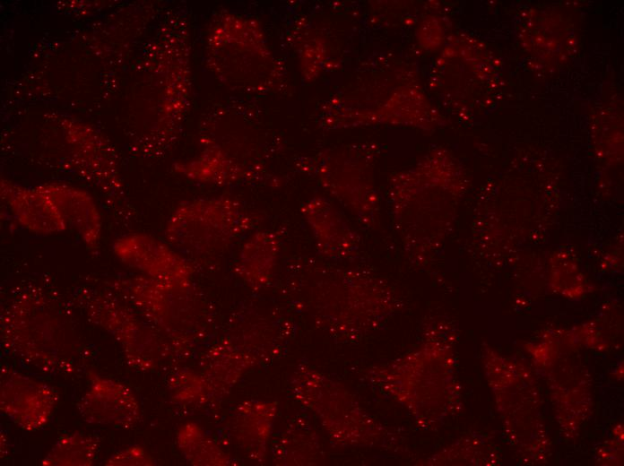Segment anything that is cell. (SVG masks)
<instances>
[{"mask_svg": "<svg viewBox=\"0 0 624 466\" xmlns=\"http://www.w3.org/2000/svg\"><path fill=\"white\" fill-rule=\"evenodd\" d=\"M0 332L9 354L46 374L72 375L86 358L66 304L35 284L21 289L4 308Z\"/></svg>", "mask_w": 624, "mask_h": 466, "instance_id": "obj_1", "label": "cell"}, {"mask_svg": "<svg viewBox=\"0 0 624 466\" xmlns=\"http://www.w3.org/2000/svg\"><path fill=\"white\" fill-rule=\"evenodd\" d=\"M430 337L414 351L368 373L372 382L403 404L424 428L438 427L461 407L452 345Z\"/></svg>", "mask_w": 624, "mask_h": 466, "instance_id": "obj_2", "label": "cell"}, {"mask_svg": "<svg viewBox=\"0 0 624 466\" xmlns=\"http://www.w3.org/2000/svg\"><path fill=\"white\" fill-rule=\"evenodd\" d=\"M430 167L403 172L393 181L392 225L404 256L420 263L446 234L453 217L452 187Z\"/></svg>", "mask_w": 624, "mask_h": 466, "instance_id": "obj_3", "label": "cell"}, {"mask_svg": "<svg viewBox=\"0 0 624 466\" xmlns=\"http://www.w3.org/2000/svg\"><path fill=\"white\" fill-rule=\"evenodd\" d=\"M489 385L508 440L530 464L550 457V444L541 410L540 394L531 371L522 363L504 358L490 346L482 348Z\"/></svg>", "mask_w": 624, "mask_h": 466, "instance_id": "obj_4", "label": "cell"}, {"mask_svg": "<svg viewBox=\"0 0 624 466\" xmlns=\"http://www.w3.org/2000/svg\"><path fill=\"white\" fill-rule=\"evenodd\" d=\"M260 218L232 196L186 201L169 217L167 242L191 263L213 258L251 233Z\"/></svg>", "mask_w": 624, "mask_h": 466, "instance_id": "obj_5", "label": "cell"}, {"mask_svg": "<svg viewBox=\"0 0 624 466\" xmlns=\"http://www.w3.org/2000/svg\"><path fill=\"white\" fill-rule=\"evenodd\" d=\"M319 287L317 314L334 329L349 335L375 330L403 306L386 280L360 268L330 270Z\"/></svg>", "mask_w": 624, "mask_h": 466, "instance_id": "obj_6", "label": "cell"}, {"mask_svg": "<svg viewBox=\"0 0 624 466\" xmlns=\"http://www.w3.org/2000/svg\"><path fill=\"white\" fill-rule=\"evenodd\" d=\"M208 39V62L224 85L254 94L273 87L275 61L257 22L238 14L220 15Z\"/></svg>", "mask_w": 624, "mask_h": 466, "instance_id": "obj_7", "label": "cell"}, {"mask_svg": "<svg viewBox=\"0 0 624 466\" xmlns=\"http://www.w3.org/2000/svg\"><path fill=\"white\" fill-rule=\"evenodd\" d=\"M104 284L156 332L173 341L186 343L199 334L208 321L206 304L192 281L166 282L141 274L115 278Z\"/></svg>", "mask_w": 624, "mask_h": 466, "instance_id": "obj_8", "label": "cell"}, {"mask_svg": "<svg viewBox=\"0 0 624 466\" xmlns=\"http://www.w3.org/2000/svg\"><path fill=\"white\" fill-rule=\"evenodd\" d=\"M579 347L574 333L562 332L550 333V339L525 348L547 382L559 424L568 438L578 436L593 406L591 378Z\"/></svg>", "mask_w": 624, "mask_h": 466, "instance_id": "obj_9", "label": "cell"}, {"mask_svg": "<svg viewBox=\"0 0 624 466\" xmlns=\"http://www.w3.org/2000/svg\"><path fill=\"white\" fill-rule=\"evenodd\" d=\"M71 300L90 323L111 335L131 367L150 370L158 365L165 346L157 332L112 291L80 287Z\"/></svg>", "mask_w": 624, "mask_h": 466, "instance_id": "obj_10", "label": "cell"}, {"mask_svg": "<svg viewBox=\"0 0 624 466\" xmlns=\"http://www.w3.org/2000/svg\"><path fill=\"white\" fill-rule=\"evenodd\" d=\"M309 373L315 384H309L301 373L299 375L314 390L299 380L308 391L299 387V399L306 401L337 443L376 445L386 436V428L361 408L348 390L322 375Z\"/></svg>", "mask_w": 624, "mask_h": 466, "instance_id": "obj_11", "label": "cell"}, {"mask_svg": "<svg viewBox=\"0 0 624 466\" xmlns=\"http://www.w3.org/2000/svg\"><path fill=\"white\" fill-rule=\"evenodd\" d=\"M302 169L316 175L364 228L379 227V205L365 159L351 151H326L302 161Z\"/></svg>", "mask_w": 624, "mask_h": 466, "instance_id": "obj_12", "label": "cell"}, {"mask_svg": "<svg viewBox=\"0 0 624 466\" xmlns=\"http://www.w3.org/2000/svg\"><path fill=\"white\" fill-rule=\"evenodd\" d=\"M65 141L74 171L100 189L121 220H130L112 146L91 130L67 132Z\"/></svg>", "mask_w": 624, "mask_h": 466, "instance_id": "obj_13", "label": "cell"}, {"mask_svg": "<svg viewBox=\"0 0 624 466\" xmlns=\"http://www.w3.org/2000/svg\"><path fill=\"white\" fill-rule=\"evenodd\" d=\"M58 401L59 393L53 386L2 366L0 410L20 428L30 432L45 427Z\"/></svg>", "mask_w": 624, "mask_h": 466, "instance_id": "obj_14", "label": "cell"}, {"mask_svg": "<svg viewBox=\"0 0 624 466\" xmlns=\"http://www.w3.org/2000/svg\"><path fill=\"white\" fill-rule=\"evenodd\" d=\"M113 252L142 275L166 282L192 281V263L168 242L145 233H129L113 244Z\"/></svg>", "mask_w": 624, "mask_h": 466, "instance_id": "obj_15", "label": "cell"}, {"mask_svg": "<svg viewBox=\"0 0 624 466\" xmlns=\"http://www.w3.org/2000/svg\"><path fill=\"white\" fill-rule=\"evenodd\" d=\"M90 384L77 402L83 421L91 425L130 429L140 420L139 402L131 388L115 379L88 374Z\"/></svg>", "mask_w": 624, "mask_h": 466, "instance_id": "obj_16", "label": "cell"}, {"mask_svg": "<svg viewBox=\"0 0 624 466\" xmlns=\"http://www.w3.org/2000/svg\"><path fill=\"white\" fill-rule=\"evenodd\" d=\"M300 213L319 255L327 260H352L359 256L362 240L342 214L324 198L303 203Z\"/></svg>", "mask_w": 624, "mask_h": 466, "instance_id": "obj_17", "label": "cell"}, {"mask_svg": "<svg viewBox=\"0 0 624 466\" xmlns=\"http://www.w3.org/2000/svg\"><path fill=\"white\" fill-rule=\"evenodd\" d=\"M39 186L56 207L66 228L76 232L89 251L98 253L102 220L92 197L80 188L64 184H45Z\"/></svg>", "mask_w": 624, "mask_h": 466, "instance_id": "obj_18", "label": "cell"}, {"mask_svg": "<svg viewBox=\"0 0 624 466\" xmlns=\"http://www.w3.org/2000/svg\"><path fill=\"white\" fill-rule=\"evenodd\" d=\"M1 197L18 223L31 233L47 236L67 229L56 207L39 186L28 188L2 180Z\"/></svg>", "mask_w": 624, "mask_h": 466, "instance_id": "obj_19", "label": "cell"}, {"mask_svg": "<svg viewBox=\"0 0 624 466\" xmlns=\"http://www.w3.org/2000/svg\"><path fill=\"white\" fill-rule=\"evenodd\" d=\"M282 249V233L252 231L242 243L235 262L238 276L250 288L259 289L271 280Z\"/></svg>", "mask_w": 624, "mask_h": 466, "instance_id": "obj_20", "label": "cell"}, {"mask_svg": "<svg viewBox=\"0 0 624 466\" xmlns=\"http://www.w3.org/2000/svg\"><path fill=\"white\" fill-rule=\"evenodd\" d=\"M100 448V440L91 435L74 432L60 436L40 464L43 466H91Z\"/></svg>", "mask_w": 624, "mask_h": 466, "instance_id": "obj_21", "label": "cell"}, {"mask_svg": "<svg viewBox=\"0 0 624 466\" xmlns=\"http://www.w3.org/2000/svg\"><path fill=\"white\" fill-rule=\"evenodd\" d=\"M498 455L491 443L483 437L468 436L445 448L425 461L429 465H491L498 462Z\"/></svg>", "mask_w": 624, "mask_h": 466, "instance_id": "obj_22", "label": "cell"}, {"mask_svg": "<svg viewBox=\"0 0 624 466\" xmlns=\"http://www.w3.org/2000/svg\"><path fill=\"white\" fill-rule=\"evenodd\" d=\"M177 440L179 450L190 463L210 465L217 462V447L197 425H184Z\"/></svg>", "mask_w": 624, "mask_h": 466, "instance_id": "obj_23", "label": "cell"}, {"mask_svg": "<svg viewBox=\"0 0 624 466\" xmlns=\"http://www.w3.org/2000/svg\"><path fill=\"white\" fill-rule=\"evenodd\" d=\"M174 397L180 401H197L204 396L207 384L199 375L191 373H180L172 384Z\"/></svg>", "mask_w": 624, "mask_h": 466, "instance_id": "obj_24", "label": "cell"}, {"mask_svg": "<svg viewBox=\"0 0 624 466\" xmlns=\"http://www.w3.org/2000/svg\"><path fill=\"white\" fill-rule=\"evenodd\" d=\"M151 456L138 445L128 446L114 454L106 462L107 466H147L152 465Z\"/></svg>", "mask_w": 624, "mask_h": 466, "instance_id": "obj_25", "label": "cell"}]
</instances>
